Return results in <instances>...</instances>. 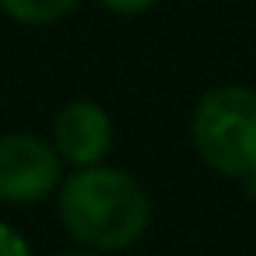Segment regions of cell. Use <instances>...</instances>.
<instances>
[{"label":"cell","instance_id":"1","mask_svg":"<svg viewBox=\"0 0 256 256\" xmlns=\"http://www.w3.org/2000/svg\"><path fill=\"white\" fill-rule=\"evenodd\" d=\"M53 200L67 238L102 256L134 249L148 235L154 218L148 186L130 168H120L112 162L67 168Z\"/></svg>","mask_w":256,"mask_h":256},{"label":"cell","instance_id":"2","mask_svg":"<svg viewBox=\"0 0 256 256\" xmlns=\"http://www.w3.org/2000/svg\"><path fill=\"white\" fill-rule=\"evenodd\" d=\"M196 158L228 182L256 179V88L242 81L210 84L190 112Z\"/></svg>","mask_w":256,"mask_h":256},{"label":"cell","instance_id":"3","mask_svg":"<svg viewBox=\"0 0 256 256\" xmlns=\"http://www.w3.org/2000/svg\"><path fill=\"white\" fill-rule=\"evenodd\" d=\"M67 165L42 134L11 130L0 134V204L36 207L56 196Z\"/></svg>","mask_w":256,"mask_h":256},{"label":"cell","instance_id":"4","mask_svg":"<svg viewBox=\"0 0 256 256\" xmlns=\"http://www.w3.org/2000/svg\"><path fill=\"white\" fill-rule=\"evenodd\" d=\"M50 144L67 168H92L109 162L116 148V123L95 98H70L50 123Z\"/></svg>","mask_w":256,"mask_h":256},{"label":"cell","instance_id":"5","mask_svg":"<svg viewBox=\"0 0 256 256\" xmlns=\"http://www.w3.org/2000/svg\"><path fill=\"white\" fill-rule=\"evenodd\" d=\"M81 8V0H0V14L25 28H46Z\"/></svg>","mask_w":256,"mask_h":256},{"label":"cell","instance_id":"6","mask_svg":"<svg viewBox=\"0 0 256 256\" xmlns=\"http://www.w3.org/2000/svg\"><path fill=\"white\" fill-rule=\"evenodd\" d=\"M0 256H36L28 235L22 228H14L11 221L0 218Z\"/></svg>","mask_w":256,"mask_h":256},{"label":"cell","instance_id":"7","mask_svg":"<svg viewBox=\"0 0 256 256\" xmlns=\"http://www.w3.org/2000/svg\"><path fill=\"white\" fill-rule=\"evenodd\" d=\"M95 4L109 14H120V18H140V14L154 11L162 0H95Z\"/></svg>","mask_w":256,"mask_h":256},{"label":"cell","instance_id":"8","mask_svg":"<svg viewBox=\"0 0 256 256\" xmlns=\"http://www.w3.org/2000/svg\"><path fill=\"white\" fill-rule=\"evenodd\" d=\"M53 256H102V252H92V249H81V246H70V249H60Z\"/></svg>","mask_w":256,"mask_h":256}]
</instances>
